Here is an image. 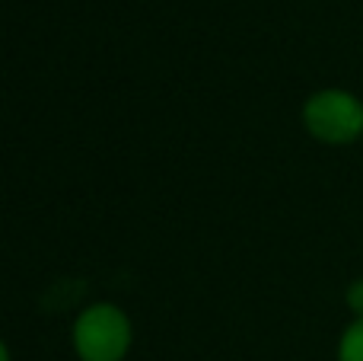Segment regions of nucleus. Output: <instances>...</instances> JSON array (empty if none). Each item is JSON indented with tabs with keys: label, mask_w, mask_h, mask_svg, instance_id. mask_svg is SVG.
<instances>
[{
	"label": "nucleus",
	"mask_w": 363,
	"mask_h": 361,
	"mask_svg": "<svg viewBox=\"0 0 363 361\" xmlns=\"http://www.w3.org/2000/svg\"><path fill=\"white\" fill-rule=\"evenodd\" d=\"M131 320L118 304H89L74 323V349L80 361H125L131 349Z\"/></svg>",
	"instance_id": "nucleus-1"
},
{
	"label": "nucleus",
	"mask_w": 363,
	"mask_h": 361,
	"mask_svg": "<svg viewBox=\"0 0 363 361\" xmlns=\"http://www.w3.org/2000/svg\"><path fill=\"white\" fill-rule=\"evenodd\" d=\"M303 128L322 144H351L363 138V102L347 90H319L303 102Z\"/></svg>",
	"instance_id": "nucleus-2"
},
{
	"label": "nucleus",
	"mask_w": 363,
	"mask_h": 361,
	"mask_svg": "<svg viewBox=\"0 0 363 361\" xmlns=\"http://www.w3.org/2000/svg\"><path fill=\"white\" fill-rule=\"evenodd\" d=\"M338 361H363V317H354L345 326L338 343Z\"/></svg>",
	"instance_id": "nucleus-3"
},
{
	"label": "nucleus",
	"mask_w": 363,
	"mask_h": 361,
	"mask_svg": "<svg viewBox=\"0 0 363 361\" xmlns=\"http://www.w3.org/2000/svg\"><path fill=\"white\" fill-rule=\"evenodd\" d=\"M345 301H347V307H351L354 317H363V279H357V281H351V285H347Z\"/></svg>",
	"instance_id": "nucleus-4"
}]
</instances>
